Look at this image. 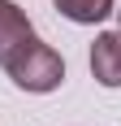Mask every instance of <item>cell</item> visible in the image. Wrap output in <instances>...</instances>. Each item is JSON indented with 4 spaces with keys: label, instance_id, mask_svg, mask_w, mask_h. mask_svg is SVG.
<instances>
[{
    "label": "cell",
    "instance_id": "6da1fadb",
    "mask_svg": "<svg viewBox=\"0 0 121 126\" xmlns=\"http://www.w3.org/2000/svg\"><path fill=\"white\" fill-rule=\"evenodd\" d=\"M4 70H9V78H13L22 91H35V96L56 91L60 78H65V61H60V52L52 48V44H43V39H30V44H26Z\"/></svg>",
    "mask_w": 121,
    "mask_h": 126
},
{
    "label": "cell",
    "instance_id": "7a4b0ae2",
    "mask_svg": "<svg viewBox=\"0 0 121 126\" xmlns=\"http://www.w3.org/2000/svg\"><path fill=\"white\" fill-rule=\"evenodd\" d=\"M30 39H39L35 26H30V17H26L13 0H0V65H9Z\"/></svg>",
    "mask_w": 121,
    "mask_h": 126
},
{
    "label": "cell",
    "instance_id": "3957f363",
    "mask_svg": "<svg viewBox=\"0 0 121 126\" xmlns=\"http://www.w3.org/2000/svg\"><path fill=\"white\" fill-rule=\"evenodd\" d=\"M91 74L99 87H121V35L104 31L91 44Z\"/></svg>",
    "mask_w": 121,
    "mask_h": 126
},
{
    "label": "cell",
    "instance_id": "277c9868",
    "mask_svg": "<svg viewBox=\"0 0 121 126\" xmlns=\"http://www.w3.org/2000/svg\"><path fill=\"white\" fill-rule=\"evenodd\" d=\"M52 4H56L60 17H69L78 26H95L112 13V0H52Z\"/></svg>",
    "mask_w": 121,
    "mask_h": 126
},
{
    "label": "cell",
    "instance_id": "5b68a950",
    "mask_svg": "<svg viewBox=\"0 0 121 126\" xmlns=\"http://www.w3.org/2000/svg\"><path fill=\"white\" fill-rule=\"evenodd\" d=\"M117 35H121V31H117Z\"/></svg>",
    "mask_w": 121,
    "mask_h": 126
}]
</instances>
